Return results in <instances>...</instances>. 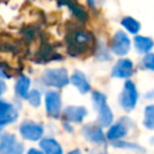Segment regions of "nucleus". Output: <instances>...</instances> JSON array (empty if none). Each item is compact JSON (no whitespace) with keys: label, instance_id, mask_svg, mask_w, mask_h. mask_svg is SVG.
I'll list each match as a JSON object with an SVG mask.
<instances>
[{"label":"nucleus","instance_id":"a211bd4d","mask_svg":"<svg viewBox=\"0 0 154 154\" xmlns=\"http://www.w3.org/2000/svg\"><path fill=\"white\" fill-rule=\"evenodd\" d=\"M143 125L148 130H154V105H148L144 108Z\"/></svg>","mask_w":154,"mask_h":154},{"label":"nucleus","instance_id":"4468645a","mask_svg":"<svg viewBox=\"0 0 154 154\" xmlns=\"http://www.w3.org/2000/svg\"><path fill=\"white\" fill-rule=\"evenodd\" d=\"M134 45H135V48H136V51L138 53L147 54L154 47V41H153V38L147 37V36L136 35L135 38H134Z\"/></svg>","mask_w":154,"mask_h":154},{"label":"nucleus","instance_id":"6e6552de","mask_svg":"<svg viewBox=\"0 0 154 154\" xmlns=\"http://www.w3.org/2000/svg\"><path fill=\"white\" fill-rule=\"evenodd\" d=\"M82 134L88 142L95 144H101L106 142V135L103 134L102 128L99 124H85L82 128Z\"/></svg>","mask_w":154,"mask_h":154},{"label":"nucleus","instance_id":"4be33fe9","mask_svg":"<svg viewBox=\"0 0 154 154\" xmlns=\"http://www.w3.org/2000/svg\"><path fill=\"white\" fill-rule=\"evenodd\" d=\"M142 65L144 69L154 71V53H147L142 59Z\"/></svg>","mask_w":154,"mask_h":154},{"label":"nucleus","instance_id":"dca6fc26","mask_svg":"<svg viewBox=\"0 0 154 154\" xmlns=\"http://www.w3.org/2000/svg\"><path fill=\"white\" fill-rule=\"evenodd\" d=\"M30 87V78L25 75H20L14 84V93L20 99H26Z\"/></svg>","mask_w":154,"mask_h":154},{"label":"nucleus","instance_id":"2eb2a0df","mask_svg":"<svg viewBox=\"0 0 154 154\" xmlns=\"http://www.w3.org/2000/svg\"><path fill=\"white\" fill-rule=\"evenodd\" d=\"M40 147L45 154H63V147L60 143L51 137L42 138L40 142Z\"/></svg>","mask_w":154,"mask_h":154},{"label":"nucleus","instance_id":"f03ea898","mask_svg":"<svg viewBox=\"0 0 154 154\" xmlns=\"http://www.w3.org/2000/svg\"><path fill=\"white\" fill-rule=\"evenodd\" d=\"M137 100H138V91L135 83L131 81H126L119 95V105L123 107L125 112H130L136 106Z\"/></svg>","mask_w":154,"mask_h":154},{"label":"nucleus","instance_id":"423d86ee","mask_svg":"<svg viewBox=\"0 0 154 154\" xmlns=\"http://www.w3.org/2000/svg\"><path fill=\"white\" fill-rule=\"evenodd\" d=\"M46 111L49 117L58 118L61 113V95L59 91L48 90L45 95Z\"/></svg>","mask_w":154,"mask_h":154},{"label":"nucleus","instance_id":"0eeeda50","mask_svg":"<svg viewBox=\"0 0 154 154\" xmlns=\"http://www.w3.org/2000/svg\"><path fill=\"white\" fill-rule=\"evenodd\" d=\"M130 124H132V123H131V119H129V118L119 119L118 123H114L113 125L109 126V129H108V131L106 134L107 140L117 141V140H122L123 137H125L128 131H129Z\"/></svg>","mask_w":154,"mask_h":154},{"label":"nucleus","instance_id":"20e7f679","mask_svg":"<svg viewBox=\"0 0 154 154\" xmlns=\"http://www.w3.org/2000/svg\"><path fill=\"white\" fill-rule=\"evenodd\" d=\"M24 146L13 134L5 132L0 137V154H23Z\"/></svg>","mask_w":154,"mask_h":154},{"label":"nucleus","instance_id":"39448f33","mask_svg":"<svg viewBox=\"0 0 154 154\" xmlns=\"http://www.w3.org/2000/svg\"><path fill=\"white\" fill-rule=\"evenodd\" d=\"M130 47H131V42H130V38L128 37V35L124 31L118 30L114 34V36L112 37L111 46H109L111 52L114 55L123 57V55H125V54L129 53Z\"/></svg>","mask_w":154,"mask_h":154},{"label":"nucleus","instance_id":"412c9836","mask_svg":"<svg viewBox=\"0 0 154 154\" xmlns=\"http://www.w3.org/2000/svg\"><path fill=\"white\" fill-rule=\"evenodd\" d=\"M91 99H93V103H94V107L97 109L100 106H102L103 103H106V95L101 91H93L91 93Z\"/></svg>","mask_w":154,"mask_h":154},{"label":"nucleus","instance_id":"9b49d317","mask_svg":"<svg viewBox=\"0 0 154 154\" xmlns=\"http://www.w3.org/2000/svg\"><path fill=\"white\" fill-rule=\"evenodd\" d=\"M87 116V108L83 106H67L63 111V117L69 123H81Z\"/></svg>","mask_w":154,"mask_h":154},{"label":"nucleus","instance_id":"1a4fd4ad","mask_svg":"<svg viewBox=\"0 0 154 154\" xmlns=\"http://www.w3.org/2000/svg\"><path fill=\"white\" fill-rule=\"evenodd\" d=\"M17 118L18 111L16 109V107L5 100H0V132L5 125L13 123Z\"/></svg>","mask_w":154,"mask_h":154},{"label":"nucleus","instance_id":"cd10ccee","mask_svg":"<svg viewBox=\"0 0 154 154\" xmlns=\"http://www.w3.org/2000/svg\"><path fill=\"white\" fill-rule=\"evenodd\" d=\"M99 154H106V153H99Z\"/></svg>","mask_w":154,"mask_h":154},{"label":"nucleus","instance_id":"f257e3e1","mask_svg":"<svg viewBox=\"0 0 154 154\" xmlns=\"http://www.w3.org/2000/svg\"><path fill=\"white\" fill-rule=\"evenodd\" d=\"M42 83L47 87L53 88H64L70 83V77L67 75L66 69L55 67V69H47L42 73Z\"/></svg>","mask_w":154,"mask_h":154},{"label":"nucleus","instance_id":"a878e982","mask_svg":"<svg viewBox=\"0 0 154 154\" xmlns=\"http://www.w3.org/2000/svg\"><path fill=\"white\" fill-rule=\"evenodd\" d=\"M7 77H8V75H7L6 70L0 66V78H7Z\"/></svg>","mask_w":154,"mask_h":154},{"label":"nucleus","instance_id":"aec40b11","mask_svg":"<svg viewBox=\"0 0 154 154\" xmlns=\"http://www.w3.org/2000/svg\"><path fill=\"white\" fill-rule=\"evenodd\" d=\"M26 100L29 101V103L34 107H38L41 105V93L37 89H32L28 93Z\"/></svg>","mask_w":154,"mask_h":154},{"label":"nucleus","instance_id":"bb28decb","mask_svg":"<svg viewBox=\"0 0 154 154\" xmlns=\"http://www.w3.org/2000/svg\"><path fill=\"white\" fill-rule=\"evenodd\" d=\"M69 154H82V152H81L79 149H73V150H71Z\"/></svg>","mask_w":154,"mask_h":154},{"label":"nucleus","instance_id":"393cba45","mask_svg":"<svg viewBox=\"0 0 154 154\" xmlns=\"http://www.w3.org/2000/svg\"><path fill=\"white\" fill-rule=\"evenodd\" d=\"M87 1H88L89 6H90V7H93V8H95V7L97 6V4H99V2H101V0H87Z\"/></svg>","mask_w":154,"mask_h":154},{"label":"nucleus","instance_id":"9d476101","mask_svg":"<svg viewBox=\"0 0 154 154\" xmlns=\"http://www.w3.org/2000/svg\"><path fill=\"white\" fill-rule=\"evenodd\" d=\"M134 72V64L130 59H120L113 66L111 75L117 78H129Z\"/></svg>","mask_w":154,"mask_h":154},{"label":"nucleus","instance_id":"f3484780","mask_svg":"<svg viewBox=\"0 0 154 154\" xmlns=\"http://www.w3.org/2000/svg\"><path fill=\"white\" fill-rule=\"evenodd\" d=\"M120 24L126 29V31H129L130 34L132 35H136L138 34V31L141 30V24L140 22H137L135 18L132 17H124L122 20H120Z\"/></svg>","mask_w":154,"mask_h":154},{"label":"nucleus","instance_id":"5701e85b","mask_svg":"<svg viewBox=\"0 0 154 154\" xmlns=\"http://www.w3.org/2000/svg\"><path fill=\"white\" fill-rule=\"evenodd\" d=\"M6 89H7V87H6V83L2 81V79H0V96L6 91Z\"/></svg>","mask_w":154,"mask_h":154},{"label":"nucleus","instance_id":"7ed1b4c3","mask_svg":"<svg viewBox=\"0 0 154 154\" xmlns=\"http://www.w3.org/2000/svg\"><path fill=\"white\" fill-rule=\"evenodd\" d=\"M43 125L34 120H24L19 125V134L24 140L28 141H38L43 136Z\"/></svg>","mask_w":154,"mask_h":154},{"label":"nucleus","instance_id":"6ab92c4d","mask_svg":"<svg viewBox=\"0 0 154 154\" xmlns=\"http://www.w3.org/2000/svg\"><path fill=\"white\" fill-rule=\"evenodd\" d=\"M112 146L114 148H118V149H131V150H142L143 152V148L136 143H132V142H128V141H124V140H117V141H112Z\"/></svg>","mask_w":154,"mask_h":154},{"label":"nucleus","instance_id":"ddd939ff","mask_svg":"<svg viewBox=\"0 0 154 154\" xmlns=\"http://www.w3.org/2000/svg\"><path fill=\"white\" fill-rule=\"evenodd\" d=\"M97 114H99L97 124L101 128H107L113 123V113H112V109L109 108V106L107 105V102L97 108Z\"/></svg>","mask_w":154,"mask_h":154},{"label":"nucleus","instance_id":"b1692460","mask_svg":"<svg viewBox=\"0 0 154 154\" xmlns=\"http://www.w3.org/2000/svg\"><path fill=\"white\" fill-rule=\"evenodd\" d=\"M26 154H45V153H43V150H38V149H36V148H30V149L26 152Z\"/></svg>","mask_w":154,"mask_h":154},{"label":"nucleus","instance_id":"f8f14e48","mask_svg":"<svg viewBox=\"0 0 154 154\" xmlns=\"http://www.w3.org/2000/svg\"><path fill=\"white\" fill-rule=\"evenodd\" d=\"M70 83H72L81 94H87L90 91L91 85L87 78V76L81 71H75L70 77Z\"/></svg>","mask_w":154,"mask_h":154}]
</instances>
